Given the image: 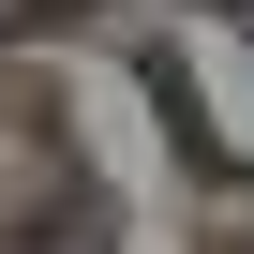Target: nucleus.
I'll return each instance as SVG.
<instances>
[{
	"mask_svg": "<svg viewBox=\"0 0 254 254\" xmlns=\"http://www.w3.org/2000/svg\"><path fill=\"white\" fill-rule=\"evenodd\" d=\"M15 254H120V239H105V209H90V194H45V209L15 224Z\"/></svg>",
	"mask_w": 254,
	"mask_h": 254,
	"instance_id": "1",
	"label": "nucleus"
},
{
	"mask_svg": "<svg viewBox=\"0 0 254 254\" xmlns=\"http://www.w3.org/2000/svg\"><path fill=\"white\" fill-rule=\"evenodd\" d=\"M90 0H0V30H75Z\"/></svg>",
	"mask_w": 254,
	"mask_h": 254,
	"instance_id": "2",
	"label": "nucleus"
},
{
	"mask_svg": "<svg viewBox=\"0 0 254 254\" xmlns=\"http://www.w3.org/2000/svg\"><path fill=\"white\" fill-rule=\"evenodd\" d=\"M224 15H254V0H224Z\"/></svg>",
	"mask_w": 254,
	"mask_h": 254,
	"instance_id": "3",
	"label": "nucleus"
}]
</instances>
